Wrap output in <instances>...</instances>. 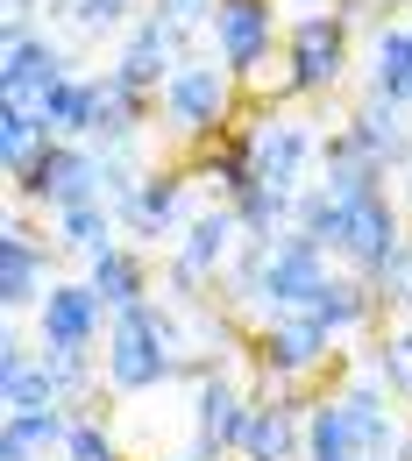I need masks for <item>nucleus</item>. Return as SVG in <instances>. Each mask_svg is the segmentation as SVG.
<instances>
[{
    "instance_id": "obj_1",
    "label": "nucleus",
    "mask_w": 412,
    "mask_h": 461,
    "mask_svg": "<svg viewBox=\"0 0 412 461\" xmlns=\"http://www.w3.org/2000/svg\"><path fill=\"white\" fill-rule=\"evenodd\" d=\"M100 376L114 384L121 398H142V391H164L171 376H185V362H178V320L164 305H128L114 312V327H107V348H100Z\"/></svg>"
},
{
    "instance_id": "obj_38",
    "label": "nucleus",
    "mask_w": 412,
    "mask_h": 461,
    "mask_svg": "<svg viewBox=\"0 0 412 461\" xmlns=\"http://www.w3.org/2000/svg\"><path fill=\"white\" fill-rule=\"evenodd\" d=\"M391 7H406V0H391Z\"/></svg>"
},
{
    "instance_id": "obj_22",
    "label": "nucleus",
    "mask_w": 412,
    "mask_h": 461,
    "mask_svg": "<svg viewBox=\"0 0 412 461\" xmlns=\"http://www.w3.org/2000/svg\"><path fill=\"white\" fill-rule=\"evenodd\" d=\"M306 461H370L355 419L342 411V398H320L306 411Z\"/></svg>"
},
{
    "instance_id": "obj_20",
    "label": "nucleus",
    "mask_w": 412,
    "mask_h": 461,
    "mask_svg": "<svg viewBox=\"0 0 412 461\" xmlns=\"http://www.w3.org/2000/svg\"><path fill=\"white\" fill-rule=\"evenodd\" d=\"M86 285L100 291V305H107V312H128V305H142V298H150V263H142L128 241H114V249H100V256L86 263Z\"/></svg>"
},
{
    "instance_id": "obj_24",
    "label": "nucleus",
    "mask_w": 412,
    "mask_h": 461,
    "mask_svg": "<svg viewBox=\"0 0 412 461\" xmlns=\"http://www.w3.org/2000/svg\"><path fill=\"white\" fill-rule=\"evenodd\" d=\"M114 228H121V206H107V199H86V206H64L58 213V241L71 249V256H100V249H114Z\"/></svg>"
},
{
    "instance_id": "obj_33",
    "label": "nucleus",
    "mask_w": 412,
    "mask_h": 461,
    "mask_svg": "<svg viewBox=\"0 0 412 461\" xmlns=\"http://www.w3.org/2000/svg\"><path fill=\"white\" fill-rule=\"evenodd\" d=\"M370 285H377V305H391L398 320H412V241L377 270V277H370Z\"/></svg>"
},
{
    "instance_id": "obj_4",
    "label": "nucleus",
    "mask_w": 412,
    "mask_h": 461,
    "mask_svg": "<svg viewBox=\"0 0 412 461\" xmlns=\"http://www.w3.org/2000/svg\"><path fill=\"white\" fill-rule=\"evenodd\" d=\"M107 327H114V312L100 305L93 285H64L58 277L50 298L36 305V341H43V355H100Z\"/></svg>"
},
{
    "instance_id": "obj_14",
    "label": "nucleus",
    "mask_w": 412,
    "mask_h": 461,
    "mask_svg": "<svg viewBox=\"0 0 412 461\" xmlns=\"http://www.w3.org/2000/svg\"><path fill=\"white\" fill-rule=\"evenodd\" d=\"M50 249L36 241L29 221H7V241H0V298H7V312H22V305H43L50 298Z\"/></svg>"
},
{
    "instance_id": "obj_39",
    "label": "nucleus",
    "mask_w": 412,
    "mask_h": 461,
    "mask_svg": "<svg viewBox=\"0 0 412 461\" xmlns=\"http://www.w3.org/2000/svg\"><path fill=\"white\" fill-rule=\"evenodd\" d=\"M406 199H412V185H406Z\"/></svg>"
},
{
    "instance_id": "obj_36",
    "label": "nucleus",
    "mask_w": 412,
    "mask_h": 461,
    "mask_svg": "<svg viewBox=\"0 0 412 461\" xmlns=\"http://www.w3.org/2000/svg\"><path fill=\"white\" fill-rule=\"evenodd\" d=\"M214 7H221V0H157V14H164V22H178V29L214 22Z\"/></svg>"
},
{
    "instance_id": "obj_6",
    "label": "nucleus",
    "mask_w": 412,
    "mask_h": 461,
    "mask_svg": "<svg viewBox=\"0 0 412 461\" xmlns=\"http://www.w3.org/2000/svg\"><path fill=\"white\" fill-rule=\"evenodd\" d=\"M235 234H242V213L235 206H214V213H199V221H185L178 234V263H171V298H199V291L214 285L228 263H235Z\"/></svg>"
},
{
    "instance_id": "obj_18",
    "label": "nucleus",
    "mask_w": 412,
    "mask_h": 461,
    "mask_svg": "<svg viewBox=\"0 0 412 461\" xmlns=\"http://www.w3.org/2000/svg\"><path fill=\"white\" fill-rule=\"evenodd\" d=\"M0 404L7 411H36V404H58V384H50V362L29 355L22 334L0 341Z\"/></svg>"
},
{
    "instance_id": "obj_32",
    "label": "nucleus",
    "mask_w": 412,
    "mask_h": 461,
    "mask_svg": "<svg viewBox=\"0 0 412 461\" xmlns=\"http://www.w3.org/2000/svg\"><path fill=\"white\" fill-rule=\"evenodd\" d=\"M58 461H128L114 447V433H107V419H71V433H64V455Z\"/></svg>"
},
{
    "instance_id": "obj_7",
    "label": "nucleus",
    "mask_w": 412,
    "mask_h": 461,
    "mask_svg": "<svg viewBox=\"0 0 412 461\" xmlns=\"http://www.w3.org/2000/svg\"><path fill=\"white\" fill-rule=\"evenodd\" d=\"M327 355H334V327H327L320 312H278V320H263V334H256V362H263L270 384L313 376Z\"/></svg>"
},
{
    "instance_id": "obj_31",
    "label": "nucleus",
    "mask_w": 412,
    "mask_h": 461,
    "mask_svg": "<svg viewBox=\"0 0 412 461\" xmlns=\"http://www.w3.org/2000/svg\"><path fill=\"white\" fill-rule=\"evenodd\" d=\"M292 228H298V234H313V241L334 256V241H342V199H334L327 185H320V192H306V199H298V221H292Z\"/></svg>"
},
{
    "instance_id": "obj_25",
    "label": "nucleus",
    "mask_w": 412,
    "mask_h": 461,
    "mask_svg": "<svg viewBox=\"0 0 412 461\" xmlns=\"http://www.w3.org/2000/svg\"><path fill=\"white\" fill-rule=\"evenodd\" d=\"M43 142H58V135H50V121L36 114L29 100H0V149H7V177L29 171V164L43 157Z\"/></svg>"
},
{
    "instance_id": "obj_12",
    "label": "nucleus",
    "mask_w": 412,
    "mask_h": 461,
    "mask_svg": "<svg viewBox=\"0 0 412 461\" xmlns=\"http://www.w3.org/2000/svg\"><path fill=\"white\" fill-rule=\"evenodd\" d=\"M278 398H263L249 411V433H242V461H306V411L292 404V384H270Z\"/></svg>"
},
{
    "instance_id": "obj_15",
    "label": "nucleus",
    "mask_w": 412,
    "mask_h": 461,
    "mask_svg": "<svg viewBox=\"0 0 412 461\" xmlns=\"http://www.w3.org/2000/svg\"><path fill=\"white\" fill-rule=\"evenodd\" d=\"M249 411H256V404L242 398L221 369L199 376V391H192V433H199V447H206V455H235L242 433H249Z\"/></svg>"
},
{
    "instance_id": "obj_8",
    "label": "nucleus",
    "mask_w": 412,
    "mask_h": 461,
    "mask_svg": "<svg viewBox=\"0 0 412 461\" xmlns=\"http://www.w3.org/2000/svg\"><path fill=\"white\" fill-rule=\"evenodd\" d=\"M206 29H214L221 64L235 71L242 86H256L263 64H270V50H278V14H270V0H221Z\"/></svg>"
},
{
    "instance_id": "obj_2",
    "label": "nucleus",
    "mask_w": 412,
    "mask_h": 461,
    "mask_svg": "<svg viewBox=\"0 0 412 461\" xmlns=\"http://www.w3.org/2000/svg\"><path fill=\"white\" fill-rule=\"evenodd\" d=\"M14 192L36 199V206H50V221H58L64 206L107 199V177H100V157H93V149H78V142H43V157H36L29 171H14Z\"/></svg>"
},
{
    "instance_id": "obj_23",
    "label": "nucleus",
    "mask_w": 412,
    "mask_h": 461,
    "mask_svg": "<svg viewBox=\"0 0 412 461\" xmlns=\"http://www.w3.org/2000/svg\"><path fill=\"white\" fill-rule=\"evenodd\" d=\"M349 142L370 157V164H384V171H391V164L406 157V121H398V100H370V107L349 121Z\"/></svg>"
},
{
    "instance_id": "obj_30",
    "label": "nucleus",
    "mask_w": 412,
    "mask_h": 461,
    "mask_svg": "<svg viewBox=\"0 0 412 461\" xmlns=\"http://www.w3.org/2000/svg\"><path fill=\"white\" fill-rule=\"evenodd\" d=\"M370 376H377L391 398L412 404V320H398V327L377 341V355H370Z\"/></svg>"
},
{
    "instance_id": "obj_34",
    "label": "nucleus",
    "mask_w": 412,
    "mask_h": 461,
    "mask_svg": "<svg viewBox=\"0 0 412 461\" xmlns=\"http://www.w3.org/2000/svg\"><path fill=\"white\" fill-rule=\"evenodd\" d=\"M50 362V384H58V404L86 398V391H100L107 376H93V355H43Z\"/></svg>"
},
{
    "instance_id": "obj_19",
    "label": "nucleus",
    "mask_w": 412,
    "mask_h": 461,
    "mask_svg": "<svg viewBox=\"0 0 412 461\" xmlns=\"http://www.w3.org/2000/svg\"><path fill=\"white\" fill-rule=\"evenodd\" d=\"M64 433H71V411H64V404L7 411V426H0V461H43V455H64Z\"/></svg>"
},
{
    "instance_id": "obj_3",
    "label": "nucleus",
    "mask_w": 412,
    "mask_h": 461,
    "mask_svg": "<svg viewBox=\"0 0 412 461\" xmlns=\"http://www.w3.org/2000/svg\"><path fill=\"white\" fill-rule=\"evenodd\" d=\"M235 86H242V78L228 71V64H178L171 86L157 93L171 135H185V142H192V135H214L221 121L235 114Z\"/></svg>"
},
{
    "instance_id": "obj_27",
    "label": "nucleus",
    "mask_w": 412,
    "mask_h": 461,
    "mask_svg": "<svg viewBox=\"0 0 412 461\" xmlns=\"http://www.w3.org/2000/svg\"><path fill=\"white\" fill-rule=\"evenodd\" d=\"M235 213H242V234H249V241H278L285 221H298V199L285 185H242Z\"/></svg>"
},
{
    "instance_id": "obj_37",
    "label": "nucleus",
    "mask_w": 412,
    "mask_h": 461,
    "mask_svg": "<svg viewBox=\"0 0 412 461\" xmlns=\"http://www.w3.org/2000/svg\"><path fill=\"white\" fill-rule=\"evenodd\" d=\"M398 461H412V433H406V447H398Z\"/></svg>"
},
{
    "instance_id": "obj_11",
    "label": "nucleus",
    "mask_w": 412,
    "mask_h": 461,
    "mask_svg": "<svg viewBox=\"0 0 412 461\" xmlns=\"http://www.w3.org/2000/svg\"><path fill=\"white\" fill-rule=\"evenodd\" d=\"M178 64H185V29L164 22V14H150V22H135V29H128L114 71L128 78V86H142V93H164Z\"/></svg>"
},
{
    "instance_id": "obj_35",
    "label": "nucleus",
    "mask_w": 412,
    "mask_h": 461,
    "mask_svg": "<svg viewBox=\"0 0 412 461\" xmlns=\"http://www.w3.org/2000/svg\"><path fill=\"white\" fill-rule=\"evenodd\" d=\"M71 14H78V29H114L128 14V0H71Z\"/></svg>"
},
{
    "instance_id": "obj_26",
    "label": "nucleus",
    "mask_w": 412,
    "mask_h": 461,
    "mask_svg": "<svg viewBox=\"0 0 412 461\" xmlns=\"http://www.w3.org/2000/svg\"><path fill=\"white\" fill-rule=\"evenodd\" d=\"M313 312H320V320H327V327H334V341H342V334H355V327H370V312H377V285H370V277H327V291H320V298H313Z\"/></svg>"
},
{
    "instance_id": "obj_17",
    "label": "nucleus",
    "mask_w": 412,
    "mask_h": 461,
    "mask_svg": "<svg viewBox=\"0 0 412 461\" xmlns=\"http://www.w3.org/2000/svg\"><path fill=\"white\" fill-rule=\"evenodd\" d=\"M58 78H71L64 71V50L50 43V36H22V43H7V64H0V100H43Z\"/></svg>"
},
{
    "instance_id": "obj_5",
    "label": "nucleus",
    "mask_w": 412,
    "mask_h": 461,
    "mask_svg": "<svg viewBox=\"0 0 412 461\" xmlns=\"http://www.w3.org/2000/svg\"><path fill=\"white\" fill-rule=\"evenodd\" d=\"M285 64H292L298 93H327V86H342V71H349V14L306 7L292 29H285Z\"/></svg>"
},
{
    "instance_id": "obj_21",
    "label": "nucleus",
    "mask_w": 412,
    "mask_h": 461,
    "mask_svg": "<svg viewBox=\"0 0 412 461\" xmlns=\"http://www.w3.org/2000/svg\"><path fill=\"white\" fill-rule=\"evenodd\" d=\"M36 114L50 121L58 142H86V135L100 128V78H58V86L36 100Z\"/></svg>"
},
{
    "instance_id": "obj_16",
    "label": "nucleus",
    "mask_w": 412,
    "mask_h": 461,
    "mask_svg": "<svg viewBox=\"0 0 412 461\" xmlns=\"http://www.w3.org/2000/svg\"><path fill=\"white\" fill-rule=\"evenodd\" d=\"M121 228L135 241H164V234H185V177H142L128 199H121Z\"/></svg>"
},
{
    "instance_id": "obj_28",
    "label": "nucleus",
    "mask_w": 412,
    "mask_h": 461,
    "mask_svg": "<svg viewBox=\"0 0 412 461\" xmlns=\"http://www.w3.org/2000/svg\"><path fill=\"white\" fill-rule=\"evenodd\" d=\"M370 78H377V100H412V29H377L370 43Z\"/></svg>"
},
{
    "instance_id": "obj_29",
    "label": "nucleus",
    "mask_w": 412,
    "mask_h": 461,
    "mask_svg": "<svg viewBox=\"0 0 412 461\" xmlns=\"http://www.w3.org/2000/svg\"><path fill=\"white\" fill-rule=\"evenodd\" d=\"M135 121H142V86H128L121 71H107L100 78V142H128L135 135Z\"/></svg>"
},
{
    "instance_id": "obj_10",
    "label": "nucleus",
    "mask_w": 412,
    "mask_h": 461,
    "mask_svg": "<svg viewBox=\"0 0 412 461\" xmlns=\"http://www.w3.org/2000/svg\"><path fill=\"white\" fill-rule=\"evenodd\" d=\"M313 149H320V142H313V128H306V121H285V114H278V121H256V135L242 142L249 177H256V185H285V192L306 177Z\"/></svg>"
},
{
    "instance_id": "obj_13",
    "label": "nucleus",
    "mask_w": 412,
    "mask_h": 461,
    "mask_svg": "<svg viewBox=\"0 0 412 461\" xmlns=\"http://www.w3.org/2000/svg\"><path fill=\"white\" fill-rule=\"evenodd\" d=\"M342 411L355 419V433H362V455L370 461H398V447H406V426H398V404H391V391L362 369V376H349L342 391Z\"/></svg>"
},
{
    "instance_id": "obj_9",
    "label": "nucleus",
    "mask_w": 412,
    "mask_h": 461,
    "mask_svg": "<svg viewBox=\"0 0 412 461\" xmlns=\"http://www.w3.org/2000/svg\"><path fill=\"white\" fill-rule=\"evenodd\" d=\"M398 249H406V228H398V206H391V192L342 199V241H334V256L349 263L355 277H377V270H384Z\"/></svg>"
}]
</instances>
